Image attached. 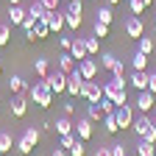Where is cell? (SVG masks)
I'll return each instance as SVG.
<instances>
[{"label": "cell", "mask_w": 156, "mask_h": 156, "mask_svg": "<svg viewBox=\"0 0 156 156\" xmlns=\"http://www.w3.org/2000/svg\"><path fill=\"white\" fill-rule=\"evenodd\" d=\"M11 145H14V136L9 131H0V153H9Z\"/></svg>", "instance_id": "obj_28"}, {"label": "cell", "mask_w": 156, "mask_h": 156, "mask_svg": "<svg viewBox=\"0 0 156 156\" xmlns=\"http://www.w3.org/2000/svg\"><path fill=\"white\" fill-rule=\"evenodd\" d=\"M25 112H28V101L23 95H14L11 98V114L14 117H25Z\"/></svg>", "instance_id": "obj_17"}, {"label": "cell", "mask_w": 156, "mask_h": 156, "mask_svg": "<svg viewBox=\"0 0 156 156\" xmlns=\"http://www.w3.org/2000/svg\"><path fill=\"white\" fill-rule=\"evenodd\" d=\"M131 67H134V70H142V73H148V56L136 50V53H134V58H131Z\"/></svg>", "instance_id": "obj_24"}, {"label": "cell", "mask_w": 156, "mask_h": 156, "mask_svg": "<svg viewBox=\"0 0 156 156\" xmlns=\"http://www.w3.org/2000/svg\"><path fill=\"white\" fill-rule=\"evenodd\" d=\"M151 156H156V153H151Z\"/></svg>", "instance_id": "obj_53"}, {"label": "cell", "mask_w": 156, "mask_h": 156, "mask_svg": "<svg viewBox=\"0 0 156 156\" xmlns=\"http://www.w3.org/2000/svg\"><path fill=\"white\" fill-rule=\"evenodd\" d=\"M20 3H23V0H9V6H20Z\"/></svg>", "instance_id": "obj_46"}, {"label": "cell", "mask_w": 156, "mask_h": 156, "mask_svg": "<svg viewBox=\"0 0 156 156\" xmlns=\"http://www.w3.org/2000/svg\"><path fill=\"white\" fill-rule=\"evenodd\" d=\"M39 3H42V6H45L48 11H56V9H58V3H62V0H39Z\"/></svg>", "instance_id": "obj_40"}, {"label": "cell", "mask_w": 156, "mask_h": 156, "mask_svg": "<svg viewBox=\"0 0 156 156\" xmlns=\"http://www.w3.org/2000/svg\"><path fill=\"white\" fill-rule=\"evenodd\" d=\"M84 81H87V78H84L81 73H78V67H75V70L70 73V78H67V95H70V98H81Z\"/></svg>", "instance_id": "obj_7"}, {"label": "cell", "mask_w": 156, "mask_h": 156, "mask_svg": "<svg viewBox=\"0 0 156 156\" xmlns=\"http://www.w3.org/2000/svg\"><path fill=\"white\" fill-rule=\"evenodd\" d=\"M78 73H81L87 81H92V78L98 75V62L92 56H87V58H81V62H78Z\"/></svg>", "instance_id": "obj_11"}, {"label": "cell", "mask_w": 156, "mask_h": 156, "mask_svg": "<svg viewBox=\"0 0 156 156\" xmlns=\"http://www.w3.org/2000/svg\"><path fill=\"white\" fill-rule=\"evenodd\" d=\"M128 9H131V14H136V17H140V14H145V3H142V0H128Z\"/></svg>", "instance_id": "obj_35"}, {"label": "cell", "mask_w": 156, "mask_h": 156, "mask_svg": "<svg viewBox=\"0 0 156 156\" xmlns=\"http://www.w3.org/2000/svg\"><path fill=\"white\" fill-rule=\"evenodd\" d=\"M9 89H11L14 95H23V92H28L31 87H28V81H25L23 75H11V78H9Z\"/></svg>", "instance_id": "obj_16"}, {"label": "cell", "mask_w": 156, "mask_h": 156, "mask_svg": "<svg viewBox=\"0 0 156 156\" xmlns=\"http://www.w3.org/2000/svg\"><path fill=\"white\" fill-rule=\"evenodd\" d=\"M142 3H145V6H153V0H142Z\"/></svg>", "instance_id": "obj_48"}, {"label": "cell", "mask_w": 156, "mask_h": 156, "mask_svg": "<svg viewBox=\"0 0 156 156\" xmlns=\"http://www.w3.org/2000/svg\"><path fill=\"white\" fill-rule=\"evenodd\" d=\"M153 28H156V14H153Z\"/></svg>", "instance_id": "obj_49"}, {"label": "cell", "mask_w": 156, "mask_h": 156, "mask_svg": "<svg viewBox=\"0 0 156 156\" xmlns=\"http://www.w3.org/2000/svg\"><path fill=\"white\" fill-rule=\"evenodd\" d=\"M11 39V25L9 23H0V48H6Z\"/></svg>", "instance_id": "obj_33"}, {"label": "cell", "mask_w": 156, "mask_h": 156, "mask_svg": "<svg viewBox=\"0 0 156 156\" xmlns=\"http://www.w3.org/2000/svg\"><path fill=\"white\" fill-rule=\"evenodd\" d=\"M128 84H131L136 92L148 89V73H142V70H134V73H131V78H128Z\"/></svg>", "instance_id": "obj_14"}, {"label": "cell", "mask_w": 156, "mask_h": 156, "mask_svg": "<svg viewBox=\"0 0 156 156\" xmlns=\"http://www.w3.org/2000/svg\"><path fill=\"white\" fill-rule=\"evenodd\" d=\"M67 3H73V0H67Z\"/></svg>", "instance_id": "obj_51"}, {"label": "cell", "mask_w": 156, "mask_h": 156, "mask_svg": "<svg viewBox=\"0 0 156 156\" xmlns=\"http://www.w3.org/2000/svg\"><path fill=\"white\" fill-rule=\"evenodd\" d=\"M45 14H48V9H45L42 3H39V0H34V3L28 6V17H34V20H42Z\"/></svg>", "instance_id": "obj_25"}, {"label": "cell", "mask_w": 156, "mask_h": 156, "mask_svg": "<svg viewBox=\"0 0 156 156\" xmlns=\"http://www.w3.org/2000/svg\"><path fill=\"white\" fill-rule=\"evenodd\" d=\"M126 84H128V78H109V81H103V95H106V98H112V101H114V106L128 103Z\"/></svg>", "instance_id": "obj_1"}, {"label": "cell", "mask_w": 156, "mask_h": 156, "mask_svg": "<svg viewBox=\"0 0 156 156\" xmlns=\"http://www.w3.org/2000/svg\"><path fill=\"white\" fill-rule=\"evenodd\" d=\"M95 20H101V23H106V25H112V23H114V11H112L109 6H101V9H98V11H95Z\"/></svg>", "instance_id": "obj_23"}, {"label": "cell", "mask_w": 156, "mask_h": 156, "mask_svg": "<svg viewBox=\"0 0 156 156\" xmlns=\"http://www.w3.org/2000/svg\"><path fill=\"white\" fill-rule=\"evenodd\" d=\"M48 73H50V58H45V56L34 58V75L36 78H45Z\"/></svg>", "instance_id": "obj_19"}, {"label": "cell", "mask_w": 156, "mask_h": 156, "mask_svg": "<svg viewBox=\"0 0 156 156\" xmlns=\"http://www.w3.org/2000/svg\"><path fill=\"white\" fill-rule=\"evenodd\" d=\"M67 73H62V70H56V73H48L45 75V81H48V87H50V92L53 95H64L67 92Z\"/></svg>", "instance_id": "obj_4"}, {"label": "cell", "mask_w": 156, "mask_h": 156, "mask_svg": "<svg viewBox=\"0 0 156 156\" xmlns=\"http://www.w3.org/2000/svg\"><path fill=\"white\" fill-rule=\"evenodd\" d=\"M0 73H3V64H0Z\"/></svg>", "instance_id": "obj_50"}, {"label": "cell", "mask_w": 156, "mask_h": 156, "mask_svg": "<svg viewBox=\"0 0 156 156\" xmlns=\"http://www.w3.org/2000/svg\"><path fill=\"white\" fill-rule=\"evenodd\" d=\"M136 50L145 53V56H151V53H153V39H151L148 34H142L140 39H136Z\"/></svg>", "instance_id": "obj_20"}, {"label": "cell", "mask_w": 156, "mask_h": 156, "mask_svg": "<svg viewBox=\"0 0 156 156\" xmlns=\"http://www.w3.org/2000/svg\"><path fill=\"white\" fill-rule=\"evenodd\" d=\"M153 123H156V117H153Z\"/></svg>", "instance_id": "obj_52"}, {"label": "cell", "mask_w": 156, "mask_h": 156, "mask_svg": "<svg viewBox=\"0 0 156 156\" xmlns=\"http://www.w3.org/2000/svg\"><path fill=\"white\" fill-rule=\"evenodd\" d=\"M112 78H126V64L117 58L114 62V67H112Z\"/></svg>", "instance_id": "obj_36"}, {"label": "cell", "mask_w": 156, "mask_h": 156, "mask_svg": "<svg viewBox=\"0 0 156 156\" xmlns=\"http://www.w3.org/2000/svg\"><path fill=\"white\" fill-rule=\"evenodd\" d=\"M53 128H56V134H58V136H62V134H73V128H75V126L67 120V117H58V120L53 123Z\"/></svg>", "instance_id": "obj_22"}, {"label": "cell", "mask_w": 156, "mask_h": 156, "mask_svg": "<svg viewBox=\"0 0 156 156\" xmlns=\"http://www.w3.org/2000/svg\"><path fill=\"white\" fill-rule=\"evenodd\" d=\"M75 134H78V140H92V134H95V128H92V120L89 117H81V120L75 123Z\"/></svg>", "instance_id": "obj_13"}, {"label": "cell", "mask_w": 156, "mask_h": 156, "mask_svg": "<svg viewBox=\"0 0 156 156\" xmlns=\"http://www.w3.org/2000/svg\"><path fill=\"white\" fill-rule=\"evenodd\" d=\"M81 98L87 103H101V98H103V84L101 81H84V89H81Z\"/></svg>", "instance_id": "obj_5"}, {"label": "cell", "mask_w": 156, "mask_h": 156, "mask_svg": "<svg viewBox=\"0 0 156 156\" xmlns=\"http://www.w3.org/2000/svg\"><path fill=\"white\" fill-rule=\"evenodd\" d=\"M112 156H126V145H112Z\"/></svg>", "instance_id": "obj_43"}, {"label": "cell", "mask_w": 156, "mask_h": 156, "mask_svg": "<svg viewBox=\"0 0 156 156\" xmlns=\"http://www.w3.org/2000/svg\"><path fill=\"white\" fill-rule=\"evenodd\" d=\"M58 45H62V50H70L73 48V39L70 36H58Z\"/></svg>", "instance_id": "obj_42"}, {"label": "cell", "mask_w": 156, "mask_h": 156, "mask_svg": "<svg viewBox=\"0 0 156 156\" xmlns=\"http://www.w3.org/2000/svg\"><path fill=\"white\" fill-rule=\"evenodd\" d=\"M45 20H48V28H50V34H58L62 28H67V23H64V11H48L45 14Z\"/></svg>", "instance_id": "obj_9"}, {"label": "cell", "mask_w": 156, "mask_h": 156, "mask_svg": "<svg viewBox=\"0 0 156 156\" xmlns=\"http://www.w3.org/2000/svg\"><path fill=\"white\" fill-rule=\"evenodd\" d=\"M23 140H25L28 145H34V148H36V145H39V140H42V131L34 128V126H28V128H25V134H23Z\"/></svg>", "instance_id": "obj_21"}, {"label": "cell", "mask_w": 156, "mask_h": 156, "mask_svg": "<svg viewBox=\"0 0 156 156\" xmlns=\"http://www.w3.org/2000/svg\"><path fill=\"white\" fill-rule=\"evenodd\" d=\"M114 62H117V56H114V53H103V56H101V67H106V70H112Z\"/></svg>", "instance_id": "obj_37"}, {"label": "cell", "mask_w": 156, "mask_h": 156, "mask_svg": "<svg viewBox=\"0 0 156 156\" xmlns=\"http://www.w3.org/2000/svg\"><path fill=\"white\" fill-rule=\"evenodd\" d=\"M62 112L70 117V114H75V103H73V98H67V101H62Z\"/></svg>", "instance_id": "obj_38"}, {"label": "cell", "mask_w": 156, "mask_h": 156, "mask_svg": "<svg viewBox=\"0 0 156 156\" xmlns=\"http://www.w3.org/2000/svg\"><path fill=\"white\" fill-rule=\"evenodd\" d=\"M87 153V142L84 140H75L73 148H67V156H84Z\"/></svg>", "instance_id": "obj_30"}, {"label": "cell", "mask_w": 156, "mask_h": 156, "mask_svg": "<svg viewBox=\"0 0 156 156\" xmlns=\"http://www.w3.org/2000/svg\"><path fill=\"white\" fill-rule=\"evenodd\" d=\"M34 25H36V20H34V17H28V14H25V20H23V25H20V28H23V31H31V28H34Z\"/></svg>", "instance_id": "obj_41"}, {"label": "cell", "mask_w": 156, "mask_h": 156, "mask_svg": "<svg viewBox=\"0 0 156 156\" xmlns=\"http://www.w3.org/2000/svg\"><path fill=\"white\" fill-rule=\"evenodd\" d=\"M123 31H126V36H131V39H140V36L145 34V23H142V17L131 14L126 23H123Z\"/></svg>", "instance_id": "obj_6"}, {"label": "cell", "mask_w": 156, "mask_h": 156, "mask_svg": "<svg viewBox=\"0 0 156 156\" xmlns=\"http://www.w3.org/2000/svg\"><path fill=\"white\" fill-rule=\"evenodd\" d=\"M131 128L136 131V136H140V140H148V142H153V145H156V123L151 120L148 114H140V117H134Z\"/></svg>", "instance_id": "obj_3"}, {"label": "cell", "mask_w": 156, "mask_h": 156, "mask_svg": "<svg viewBox=\"0 0 156 156\" xmlns=\"http://www.w3.org/2000/svg\"><path fill=\"white\" fill-rule=\"evenodd\" d=\"M28 95H31V101L39 106V109H50L53 106V92H50V87H48V81L45 78H39V81H34L31 84V89H28Z\"/></svg>", "instance_id": "obj_2"}, {"label": "cell", "mask_w": 156, "mask_h": 156, "mask_svg": "<svg viewBox=\"0 0 156 156\" xmlns=\"http://www.w3.org/2000/svg\"><path fill=\"white\" fill-rule=\"evenodd\" d=\"M92 34H95L98 39H106V36H109V25H106V23H101V20H95V25H92Z\"/></svg>", "instance_id": "obj_32"}, {"label": "cell", "mask_w": 156, "mask_h": 156, "mask_svg": "<svg viewBox=\"0 0 156 156\" xmlns=\"http://www.w3.org/2000/svg\"><path fill=\"white\" fill-rule=\"evenodd\" d=\"M103 128H106V134H117V131H120V126H117V120H114V114H103Z\"/></svg>", "instance_id": "obj_29"}, {"label": "cell", "mask_w": 156, "mask_h": 156, "mask_svg": "<svg viewBox=\"0 0 156 156\" xmlns=\"http://www.w3.org/2000/svg\"><path fill=\"white\" fill-rule=\"evenodd\" d=\"M106 3H109V6H114V3H120V0H106Z\"/></svg>", "instance_id": "obj_47"}, {"label": "cell", "mask_w": 156, "mask_h": 156, "mask_svg": "<svg viewBox=\"0 0 156 156\" xmlns=\"http://www.w3.org/2000/svg\"><path fill=\"white\" fill-rule=\"evenodd\" d=\"M148 92L156 95V73H148Z\"/></svg>", "instance_id": "obj_39"}, {"label": "cell", "mask_w": 156, "mask_h": 156, "mask_svg": "<svg viewBox=\"0 0 156 156\" xmlns=\"http://www.w3.org/2000/svg\"><path fill=\"white\" fill-rule=\"evenodd\" d=\"M84 45H87V53H89V56H95L98 50H101V39H98L95 34H92V36H84Z\"/></svg>", "instance_id": "obj_27"}, {"label": "cell", "mask_w": 156, "mask_h": 156, "mask_svg": "<svg viewBox=\"0 0 156 156\" xmlns=\"http://www.w3.org/2000/svg\"><path fill=\"white\" fill-rule=\"evenodd\" d=\"M114 120H117V126H120L123 131H126V128H131V123H134V109H131L128 103L117 106V109H114Z\"/></svg>", "instance_id": "obj_8"}, {"label": "cell", "mask_w": 156, "mask_h": 156, "mask_svg": "<svg viewBox=\"0 0 156 156\" xmlns=\"http://www.w3.org/2000/svg\"><path fill=\"white\" fill-rule=\"evenodd\" d=\"M25 14H28V9H23V6H9V25H23Z\"/></svg>", "instance_id": "obj_18"}, {"label": "cell", "mask_w": 156, "mask_h": 156, "mask_svg": "<svg viewBox=\"0 0 156 156\" xmlns=\"http://www.w3.org/2000/svg\"><path fill=\"white\" fill-rule=\"evenodd\" d=\"M95 156H112V145H109V148H103V145H101V148L95 151Z\"/></svg>", "instance_id": "obj_44"}, {"label": "cell", "mask_w": 156, "mask_h": 156, "mask_svg": "<svg viewBox=\"0 0 156 156\" xmlns=\"http://www.w3.org/2000/svg\"><path fill=\"white\" fill-rule=\"evenodd\" d=\"M50 156H67V151H64V148H56V151H53Z\"/></svg>", "instance_id": "obj_45"}, {"label": "cell", "mask_w": 156, "mask_h": 156, "mask_svg": "<svg viewBox=\"0 0 156 156\" xmlns=\"http://www.w3.org/2000/svg\"><path fill=\"white\" fill-rule=\"evenodd\" d=\"M75 67H78V62L70 56V50H62V53L56 56V70H62V73H67V75H70Z\"/></svg>", "instance_id": "obj_10"}, {"label": "cell", "mask_w": 156, "mask_h": 156, "mask_svg": "<svg viewBox=\"0 0 156 156\" xmlns=\"http://www.w3.org/2000/svg\"><path fill=\"white\" fill-rule=\"evenodd\" d=\"M134 103H136V109H140L142 114H148V112L153 109V103H156V95H151L148 89H142L140 95H136V101H134Z\"/></svg>", "instance_id": "obj_12"}, {"label": "cell", "mask_w": 156, "mask_h": 156, "mask_svg": "<svg viewBox=\"0 0 156 156\" xmlns=\"http://www.w3.org/2000/svg\"><path fill=\"white\" fill-rule=\"evenodd\" d=\"M78 140V134H62V136H58V148H73V142Z\"/></svg>", "instance_id": "obj_34"}, {"label": "cell", "mask_w": 156, "mask_h": 156, "mask_svg": "<svg viewBox=\"0 0 156 156\" xmlns=\"http://www.w3.org/2000/svg\"><path fill=\"white\" fill-rule=\"evenodd\" d=\"M70 56L75 58V62H81V58H87V56H89V53H87V45H84V36L73 39V48H70Z\"/></svg>", "instance_id": "obj_15"}, {"label": "cell", "mask_w": 156, "mask_h": 156, "mask_svg": "<svg viewBox=\"0 0 156 156\" xmlns=\"http://www.w3.org/2000/svg\"><path fill=\"white\" fill-rule=\"evenodd\" d=\"M87 117H89L92 123H101V120H103V112H101V106H98V103H87Z\"/></svg>", "instance_id": "obj_26"}, {"label": "cell", "mask_w": 156, "mask_h": 156, "mask_svg": "<svg viewBox=\"0 0 156 156\" xmlns=\"http://www.w3.org/2000/svg\"><path fill=\"white\" fill-rule=\"evenodd\" d=\"M136 153H140V156H151V153H156V145L148 142V140H140V145H136Z\"/></svg>", "instance_id": "obj_31"}]
</instances>
